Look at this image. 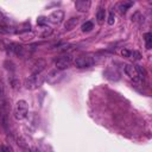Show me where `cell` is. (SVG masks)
<instances>
[{"label": "cell", "mask_w": 152, "mask_h": 152, "mask_svg": "<svg viewBox=\"0 0 152 152\" xmlns=\"http://www.w3.org/2000/svg\"><path fill=\"white\" fill-rule=\"evenodd\" d=\"M28 114V104L25 100H19L14 107V118L17 120H24Z\"/></svg>", "instance_id": "obj_1"}, {"label": "cell", "mask_w": 152, "mask_h": 152, "mask_svg": "<svg viewBox=\"0 0 152 152\" xmlns=\"http://www.w3.org/2000/svg\"><path fill=\"white\" fill-rule=\"evenodd\" d=\"M72 63V56L71 55H63L61 57H58L57 59H55V65L57 70H65L70 66V64Z\"/></svg>", "instance_id": "obj_2"}, {"label": "cell", "mask_w": 152, "mask_h": 152, "mask_svg": "<svg viewBox=\"0 0 152 152\" xmlns=\"http://www.w3.org/2000/svg\"><path fill=\"white\" fill-rule=\"evenodd\" d=\"M74 63L77 68H89L94 64V59L90 56H78Z\"/></svg>", "instance_id": "obj_3"}, {"label": "cell", "mask_w": 152, "mask_h": 152, "mask_svg": "<svg viewBox=\"0 0 152 152\" xmlns=\"http://www.w3.org/2000/svg\"><path fill=\"white\" fill-rule=\"evenodd\" d=\"M125 72L127 74V76H129V77H131L132 80H134V81H140V80L142 78V77L140 76V74H139L137 66L133 65V64H126V65H125Z\"/></svg>", "instance_id": "obj_4"}, {"label": "cell", "mask_w": 152, "mask_h": 152, "mask_svg": "<svg viewBox=\"0 0 152 152\" xmlns=\"http://www.w3.org/2000/svg\"><path fill=\"white\" fill-rule=\"evenodd\" d=\"M45 66H46L45 61L42 59V58H39V59H37V61L32 64V66H31V74H32L33 76H38V75L45 69Z\"/></svg>", "instance_id": "obj_5"}, {"label": "cell", "mask_w": 152, "mask_h": 152, "mask_svg": "<svg viewBox=\"0 0 152 152\" xmlns=\"http://www.w3.org/2000/svg\"><path fill=\"white\" fill-rule=\"evenodd\" d=\"M63 19H64V12L61 11V10L53 11V12L50 14V17H49V20H50L51 23H53V24H59V23L63 21Z\"/></svg>", "instance_id": "obj_6"}, {"label": "cell", "mask_w": 152, "mask_h": 152, "mask_svg": "<svg viewBox=\"0 0 152 152\" xmlns=\"http://www.w3.org/2000/svg\"><path fill=\"white\" fill-rule=\"evenodd\" d=\"M24 86L26 89H36L38 86H39V82H38V77L37 76H30L27 77L25 81H24Z\"/></svg>", "instance_id": "obj_7"}, {"label": "cell", "mask_w": 152, "mask_h": 152, "mask_svg": "<svg viewBox=\"0 0 152 152\" xmlns=\"http://www.w3.org/2000/svg\"><path fill=\"white\" fill-rule=\"evenodd\" d=\"M75 7L78 12H87L90 7V1H88V0H77L75 2Z\"/></svg>", "instance_id": "obj_8"}, {"label": "cell", "mask_w": 152, "mask_h": 152, "mask_svg": "<svg viewBox=\"0 0 152 152\" xmlns=\"http://www.w3.org/2000/svg\"><path fill=\"white\" fill-rule=\"evenodd\" d=\"M133 1H126V0H124V1H121V2H119L118 4V10H119V13L120 14H125L126 12H127V10L129 8V7H132L133 6Z\"/></svg>", "instance_id": "obj_9"}, {"label": "cell", "mask_w": 152, "mask_h": 152, "mask_svg": "<svg viewBox=\"0 0 152 152\" xmlns=\"http://www.w3.org/2000/svg\"><path fill=\"white\" fill-rule=\"evenodd\" d=\"M78 21H80V18H78V17H72V18L68 19V20L65 21V24H64L65 31H70V30H72L74 27H76V25L78 24Z\"/></svg>", "instance_id": "obj_10"}, {"label": "cell", "mask_w": 152, "mask_h": 152, "mask_svg": "<svg viewBox=\"0 0 152 152\" xmlns=\"http://www.w3.org/2000/svg\"><path fill=\"white\" fill-rule=\"evenodd\" d=\"M59 76H63L61 72H59V70H53V71H51L49 75H48V77H46V81L49 82V83H51V81H52V78H55L53 80V83H56V82H58V80H59Z\"/></svg>", "instance_id": "obj_11"}, {"label": "cell", "mask_w": 152, "mask_h": 152, "mask_svg": "<svg viewBox=\"0 0 152 152\" xmlns=\"http://www.w3.org/2000/svg\"><path fill=\"white\" fill-rule=\"evenodd\" d=\"M96 19H97V23H99L100 25L103 24V21H104V19H106V10H104L103 7H100V8L97 10Z\"/></svg>", "instance_id": "obj_12"}, {"label": "cell", "mask_w": 152, "mask_h": 152, "mask_svg": "<svg viewBox=\"0 0 152 152\" xmlns=\"http://www.w3.org/2000/svg\"><path fill=\"white\" fill-rule=\"evenodd\" d=\"M144 39H145L146 49H151V46H152V34H151L150 32L145 33V34H144Z\"/></svg>", "instance_id": "obj_13"}, {"label": "cell", "mask_w": 152, "mask_h": 152, "mask_svg": "<svg viewBox=\"0 0 152 152\" xmlns=\"http://www.w3.org/2000/svg\"><path fill=\"white\" fill-rule=\"evenodd\" d=\"M93 27H94L93 21H86L84 24H82L81 30H82L83 32H89V31H91V30H93Z\"/></svg>", "instance_id": "obj_14"}, {"label": "cell", "mask_w": 152, "mask_h": 152, "mask_svg": "<svg viewBox=\"0 0 152 152\" xmlns=\"http://www.w3.org/2000/svg\"><path fill=\"white\" fill-rule=\"evenodd\" d=\"M114 21H115L114 11H110V12H109V15H108V20H107V23H108L109 25H113V24H114Z\"/></svg>", "instance_id": "obj_15"}, {"label": "cell", "mask_w": 152, "mask_h": 152, "mask_svg": "<svg viewBox=\"0 0 152 152\" xmlns=\"http://www.w3.org/2000/svg\"><path fill=\"white\" fill-rule=\"evenodd\" d=\"M129 57H132L133 59L139 61V59L141 58V55H140V52H139V51H132V52H131V55H129Z\"/></svg>", "instance_id": "obj_16"}, {"label": "cell", "mask_w": 152, "mask_h": 152, "mask_svg": "<svg viewBox=\"0 0 152 152\" xmlns=\"http://www.w3.org/2000/svg\"><path fill=\"white\" fill-rule=\"evenodd\" d=\"M38 25H45L48 23V18H44V17H39L38 20H37Z\"/></svg>", "instance_id": "obj_17"}, {"label": "cell", "mask_w": 152, "mask_h": 152, "mask_svg": "<svg viewBox=\"0 0 152 152\" xmlns=\"http://www.w3.org/2000/svg\"><path fill=\"white\" fill-rule=\"evenodd\" d=\"M121 55H122L124 57H129V55H131V51H128L127 49H124V50L121 51Z\"/></svg>", "instance_id": "obj_18"}, {"label": "cell", "mask_w": 152, "mask_h": 152, "mask_svg": "<svg viewBox=\"0 0 152 152\" xmlns=\"http://www.w3.org/2000/svg\"><path fill=\"white\" fill-rule=\"evenodd\" d=\"M5 23H6V18H5L4 14L0 12V26H1V25H5Z\"/></svg>", "instance_id": "obj_19"}, {"label": "cell", "mask_w": 152, "mask_h": 152, "mask_svg": "<svg viewBox=\"0 0 152 152\" xmlns=\"http://www.w3.org/2000/svg\"><path fill=\"white\" fill-rule=\"evenodd\" d=\"M0 150H1V152H10V151H11L10 147H6V146H4V145H1Z\"/></svg>", "instance_id": "obj_20"}, {"label": "cell", "mask_w": 152, "mask_h": 152, "mask_svg": "<svg viewBox=\"0 0 152 152\" xmlns=\"http://www.w3.org/2000/svg\"><path fill=\"white\" fill-rule=\"evenodd\" d=\"M5 48H6V45L2 43V40H0V50H4Z\"/></svg>", "instance_id": "obj_21"}, {"label": "cell", "mask_w": 152, "mask_h": 152, "mask_svg": "<svg viewBox=\"0 0 152 152\" xmlns=\"http://www.w3.org/2000/svg\"><path fill=\"white\" fill-rule=\"evenodd\" d=\"M33 152H42V151H40L39 148H37V147H34V148H33Z\"/></svg>", "instance_id": "obj_22"}]
</instances>
